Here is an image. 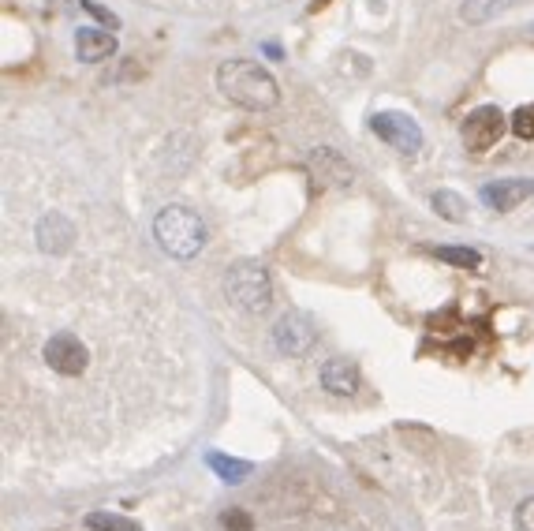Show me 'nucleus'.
<instances>
[{
    "instance_id": "obj_13",
    "label": "nucleus",
    "mask_w": 534,
    "mask_h": 531,
    "mask_svg": "<svg viewBox=\"0 0 534 531\" xmlns=\"http://www.w3.org/2000/svg\"><path fill=\"white\" fill-rule=\"evenodd\" d=\"M527 0H464L460 4V19H464L467 27H482V23H490L497 15H505L508 8H520Z\"/></svg>"
},
{
    "instance_id": "obj_4",
    "label": "nucleus",
    "mask_w": 534,
    "mask_h": 531,
    "mask_svg": "<svg viewBox=\"0 0 534 531\" xmlns=\"http://www.w3.org/2000/svg\"><path fill=\"white\" fill-rule=\"evenodd\" d=\"M314 345H318V326H314L307 315L288 311V315L277 318V326H273V348H277L281 356L303 359L314 352Z\"/></svg>"
},
{
    "instance_id": "obj_1",
    "label": "nucleus",
    "mask_w": 534,
    "mask_h": 531,
    "mask_svg": "<svg viewBox=\"0 0 534 531\" xmlns=\"http://www.w3.org/2000/svg\"><path fill=\"white\" fill-rule=\"evenodd\" d=\"M217 90L225 94L232 105L239 109H251V113H266L281 101V87L277 79L254 64V60H225L217 68Z\"/></svg>"
},
{
    "instance_id": "obj_20",
    "label": "nucleus",
    "mask_w": 534,
    "mask_h": 531,
    "mask_svg": "<svg viewBox=\"0 0 534 531\" xmlns=\"http://www.w3.org/2000/svg\"><path fill=\"white\" fill-rule=\"evenodd\" d=\"M512 524H516V531H534V498H523V502L516 505Z\"/></svg>"
},
{
    "instance_id": "obj_9",
    "label": "nucleus",
    "mask_w": 534,
    "mask_h": 531,
    "mask_svg": "<svg viewBox=\"0 0 534 531\" xmlns=\"http://www.w3.org/2000/svg\"><path fill=\"white\" fill-rule=\"evenodd\" d=\"M534 195V180H497V184H486L482 187V202L497 210V214H508V210H516L523 202Z\"/></svg>"
},
{
    "instance_id": "obj_3",
    "label": "nucleus",
    "mask_w": 534,
    "mask_h": 531,
    "mask_svg": "<svg viewBox=\"0 0 534 531\" xmlns=\"http://www.w3.org/2000/svg\"><path fill=\"white\" fill-rule=\"evenodd\" d=\"M225 296L243 315H266L273 303V277L262 262H236L225 277Z\"/></svg>"
},
{
    "instance_id": "obj_15",
    "label": "nucleus",
    "mask_w": 534,
    "mask_h": 531,
    "mask_svg": "<svg viewBox=\"0 0 534 531\" xmlns=\"http://www.w3.org/2000/svg\"><path fill=\"white\" fill-rule=\"evenodd\" d=\"M430 206L437 210V217H445V221H452V225H460V221H467V202L456 195V191H434V199H430Z\"/></svg>"
},
{
    "instance_id": "obj_10",
    "label": "nucleus",
    "mask_w": 534,
    "mask_h": 531,
    "mask_svg": "<svg viewBox=\"0 0 534 531\" xmlns=\"http://www.w3.org/2000/svg\"><path fill=\"white\" fill-rule=\"evenodd\" d=\"M307 165L310 173H314V180L325 187H348L352 184V165L340 158L337 150H314V154H307Z\"/></svg>"
},
{
    "instance_id": "obj_8",
    "label": "nucleus",
    "mask_w": 534,
    "mask_h": 531,
    "mask_svg": "<svg viewBox=\"0 0 534 531\" xmlns=\"http://www.w3.org/2000/svg\"><path fill=\"white\" fill-rule=\"evenodd\" d=\"M38 247H42L45 255H53V259L68 255L71 247H75V225L60 210H49L38 221Z\"/></svg>"
},
{
    "instance_id": "obj_11",
    "label": "nucleus",
    "mask_w": 534,
    "mask_h": 531,
    "mask_svg": "<svg viewBox=\"0 0 534 531\" xmlns=\"http://www.w3.org/2000/svg\"><path fill=\"white\" fill-rule=\"evenodd\" d=\"M363 386V378H359V367L348 363V359H325L322 363V389L325 393H333V397H355Z\"/></svg>"
},
{
    "instance_id": "obj_6",
    "label": "nucleus",
    "mask_w": 534,
    "mask_h": 531,
    "mask_svg": "<svg viewBox=\"0 0 534 531\" xmlns=\"http://www.w3.org/2000/svg\"><path fill=\"white\" fill-rule=\"evenodd\" d=\"M370 131L389 146H396L400 154H419L422 150V128L408 113H374Z\"/></svg>"
},
{
    "instance_id": "obj_12",
    "label": "nucleus",
    "mask_w": 534,
    "mask_h": 531,
    "mask_svg": "<svg viewBox=\"0 0 534 531\" xmlns=\"http://www.w3.org/2000/svg\"><path fill=\"white\" fill-rule=\"evenodd\" d=\"M75 57L83 60V64H101V60L116 57V38L109 30L83 27L75 34Z\"/></svg>"
},
{
    "instance_id": "obj_7",
    "label": "nucleus",
    "mask_w": 534,
    "mask_h": 531,
    "mask_svg": "<svg viewBox=\"0 0 534 531\" xmlns=\"http://www.w3.org/2000/svg\"><path fill=\"white\" fill-rule=\"evenodd\" d=\"M501 135H505V113L497 105H482L464 120V146L475 154H486L490 146H497Z\"/></svg>"
},
{
    "instance_id": "obj_5",
    "label": "nucleus",
    "mask_w": 534,
    "mask_h": 531,
    "mask_svg": "<svg viewBox=\"0 0 534 531\" xmlns=\"http://www.w3.org/2000/svg\"><path fill=\"white\" fill-rule=\"evenodd\" d=\"M45 363H49V371L64 374V378H79L90 367V352L75 333L60 330L45 341Z\"/></svg>"
},
{
    "instance_id": "obj_21",
    "label": "nucleus",
    "mask_w": 534,
    "mask_h": 531,
    "mask_svg": "<svg viewBox=\"0 0 534 531\" xmlns=\"http://www.w3.org/2000/svg\"><path fill=\"white\" fill-rule=\"evenodd\" d=\"M83 8H86V12H94V15H98L101 23H109V27H120V19H116L113 12H105L101 4H94V0H83Z\"/></svg>"
},
{
    "instance_id": "obj_19",
    "label": "nucleus",
    "mask_w": 534,
    "mask_h": 531,
    "mask_svg": "<svg viewBox=\"0 0 534 531\" xmlns=\"http://www.w3.org/2000/svg\"><path fill=\"white\" fill-rule=\"evenodd\" d=\"M221 528L225 531H254V520H251V513H243V509H228V513H221Z\"/></svg>"
},
{
    "instance_id": "obj_18",
    "label": "nucleus",
    "mask_w": 534,
    "mask_h": 531,
    "mask_svg": "<svg viewBox=\"0 0 534 531\" xmlns=\"http://www.w3.org/2000/svg\"><path fill=\"white\" fill-rule=\"evenodd\" d=\"M512 131H516V139H534V105H523L512 113Z\"/></svg>"
},
{
    "instance_id": "obj_17",
    "label": "nucleus",
    "mask_w": 534,
    "mask_h": 531,
    "mask_svg": "<svg viewBox=\"0 0 534 531\" xmlns=\"http://www.w3.org/2000/svg\"><path fill=\"white\" fill-rule=\"evenodd\" d=\"M86 528L90 531H142V524H135L131 517H120V513H90V517H86Z\"/></svg>"
},
{
    "instance_id": "obj_14",
    "label": "nucleus",
    "mask_w": 534,
    "mask_h": 531,
    "mask_svg": "<svg viewBox=\"0 0 534 531\" xmlns=\"http://www.w3.org/2000/svg\"><path fill=\"white\" fill-rule=\"evenodd\" d=\"M206 464H210L213 472L221 475L225 483H243V479L251 475V464H247V460L225 457V453H210V457H206Z\"/></svg>"
},
{
    "instance_id": "obj_16",
    "label": "nucleus",
    "mask_w": 534,
    "mask_h": 531,
    "mask_svg": "<svg viewBox=\"0 0 534 531\" xmlns=\"http://www.w3.org/2000/svg\"><path fill=\"white\" fill-rule=\"evenodd\" d=\"M434 259L460 266V270H478L482 266V255H478L475 247H434Z\"/></svg>"
},
{
    "instance_id": "obj_2",
    "label": "nucleus",
    "mask_w": 534,
    "mask_h": 531,
    "mask_svg": "<svg viewBox=\"0 0 534 531\" xmlns=\"http://www.w3.org/2000/svg\"><path fill=\"white\" fill-rule=\"evenodd\" d=\"M154 240L169 259L187 262L206 247V221L187 206H165L154 217Z\"/></svg>"
}]
</instances>
